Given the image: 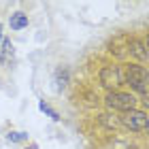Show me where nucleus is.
<instances>
[{
    "label": "nucleus",
    "mask_w": 149,
    "mask_h": 149,
    "mask_svg": "<svg viewBox=\"0 0 149 149\" xmlns=\"http://www.w3.org/2000/svg\"><path fill=\"white\" fill-rule=\"evenodd\" d=\"M124 83H128L134 92L143 94L149 92V70L139 64H126L124 70Z\"/></svg>",
    "instance_id": "nucleus-1"
},
{
    "label": "nucleus",
    "mask_w": 149,
    "mask_h": 149,
    "mask_svg": "<svg viewBox=\"0 0 149 149\" xmlns=\"http://www.w3.org/2000/svg\"><path fill=\"white\" fill-rule=\"evenodd\" d=\"M136 96L130 92H119V90H115V92H109L104 96V104L109 107V109L113 111H121V113H126V111H132L134 107H136Z\"/></svg>",
    "instance_id": "nucleus-2"
},
{
    "label": "nucleus",
    "mask_w": 149,
    "mask_h": 149,
    "mask_svg": "<svg viewBox=\"0 0 149 149\" xmlns=\"http://www.w3.org/2000/svg\"><path fill=\"white\" fill-rule=\"evenodd\" d=\"M147 113L145 111H136V109H132V111H126V113H121L119 115V124L128 128V130H132V132H141V130H145L147 128Z\"/></svg>",
    "instance_id": "nucleus-3"
},
{
    "label": "nucleus",
    "mask_w": 149,
    "mask_h": 149,
    "mask_svg": "<svg viewBox=\"0 0 149 149\" xmlns=\"http://www.w3.org/2000/svg\"><path fill=\"white\" fill-rule=\"evenodd\" d=\"M98 79H100V83H102L109 92H115V87L124 83V74H121L119 66H115V64L102 66L100 72H98Z\"/></svg>",
    "instance_id": "nucleus-4"
},
{
    "label": "nucleus",
    "mask_w": 149,
    "mask_h": 149,
    "mask_svg": "<svg viewBox=\"0 0 149 149\" xmlns=\"http://www.w3.org/2000/svg\"><path fill=\"white\" fill-rule=\"evenodd\" d=\"M13 58H15V45L11 43V38H2V45H0V64L4 68H9L13 64Z\"/></svg>",
    "instance_id": "nucleus-5"
},
{
    "label": "nucleus",
    "mask_w": 149,
    "mask_h": 149,
    "mask_svg": "<svg viewBox=\"0 0 149 149\" xmlns=\"http://www.w3.org/2000/svg\"><path fill=\"white\" fill-rule=\"evenodd\" d=\"M68 79H70V72L66 66H58L56 72H53V87H56L58 92H62L66 85H68Z\"/></svg>",
    "instance_id": "nucleus-6"
},
{
    "label": "nucleus",
    "mask_w": 149,
    "mask_h": 149,
    "mask_svg": "<svg viewBox=\"0 0 149 149\" xmlns=\"http://www.w3.org/2000/svg\"><path fill=\"white\" fill-rule=\"evenodd\" d=\"M28 24H30V19H28V15H26L24 11H15V13H11V17H9V26H11V30H24V28H28Z\"/></svg>",
    "instance_id": "nucleus-7"
},
{
    "label": "nucleus",
    "mask_w": 149,
    "mask_h": 149,
    "mask_svg": "<svg viewBox=\"0 0 149 149\" xmlns=\"http://www.w3.org/2000/svg\"><path fill=\"white\" fill-rule=\"evenodd\" d=\"M128 51H130V56H134L136 60H145L147 58V49H145V43L139 38H132L130 43H128Z\"/></svg>",
    "instance_id": "nucleus-8"
},
{
    "label": "nucleus",
    "mask_w": 149,
    "mask_h": 149,
    "mask_svg": "<svg viewBox=\"0 0 149 149\" xmlns=\"http://www.w3.org/2000/svg\"><path fill=\"white\" fill-rule=\"evenodd\" d=\"M6 141L9 143H24V141H28V134L26 132H9L6 134Z\"/></svg>",
    "instance_id": "nucleus-9"
},
{
    "label": "nucleus",
    "mask_w": 149,
    "mask_h": 149,
    "mask_svg": "<svg viewBox=\"0 0 149 149\" xmlns=\"http://www.w3.org/2000/svg\"><path fill=\"white\" fill-rule=\"evenodd\" d=\"M38 107H40V111H45V113H47V115H49V117H51V119H56V121L60 119V115H58L56 111H53V109H51V107H49V104H45V102H40Z\"/></svg>",
    "instance_id": "nucleus-10"
},
{
    "label": "nucleus",
    "mask_w": 149,
    "mask_h": 149,
    "mask_svg": "<svg viewBox=\"0 0 149 149\" xmlns=\"http://www.w3.org/2000/svg\"><path fill=\"white\" fill-rule=\"evenodd\" d=\"M141 102H143L145 109H149V92H143V94H141Z\"/></svg>",
    "instance_id": "nucleus-11"
},
{
    "label": "nucleus",
    "mask_w": 149,
    "mask_h": 149,
    "mask_svg": "<svg viewBox=\"0 0 149 149\" xmlns=\"http://www.w3.org/2000/svg\"><path fill=\"white\" fill-rule=\"evenodd\" d=\"M0 45H2V26H0Z\"/></svg>",
    "instance_id": "nucleus-12"
},
{
    "label": "nucleus",
    "mask_w": 149,
    "mask_h": 149,
    "mask_svg": "<svg viewBox=\"0 0 149 149\" xmlns=\"http://www.w3.org/2000/svg\"><path fill=\"white\" fill-rule=\"evenodd\" d=\"M145 130H147V136H149V121H147V128H145Z\"/></svg>",
    "instance_id": "nucleus-13"
},
{
    "label": "nucleus",
    "mask_w": 149,
    "mask_h": 149,
    "mask_svg": "<svg viewBox=\"0 0 149 149\" xmlns=\"http://www.w3.org/2000/svg\"><path fill=\"white\" fill-rule=\"evenodd\" d=\"M147 47H149V36H147Z\"/></svg>",
    "instance_id": "nucleus-14"
}]
</instances>
